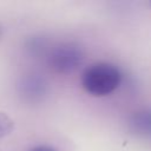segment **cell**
Returning <instances> with one entry per match:
<instances>
[{
	"mask_svg": "<svg viewBox=\"0 0 151 151\" xmlns=\"http://www.w3.org/2000/svg\"><path fill=\"white\" fill-rule=\"evenodd\" d=\"M84 60V51L72 41L61 42L54 46L47 54V64L50 68L59 74H68L74 72Z\"/></svg>",
	"mask_w": 151,
	"mask_h": 151,
	"instance_id": "obj_2",
	"label": "cell"
},
{
	"mask_svg": "<svg viewBox=\"0 0 151 151\" xmlns=\"http://www.w3.org/2000/svg\"><path fill=\"white\" fill-rule=\"evenodd\" d=\"M129 130L143 138H151V110L143 109L133 112L127 122Z\"/></svg>",
	"mask_w": 151,
	"mask_h": 151,
	"instance_id": "obj_4",
	"label": "cell"
},
{
	"mask_svg": "<svg viewBox=\"0 0 151 151\" xmlns=\"http://www.w3.org/2000/svg\"><path fill=\"white\" fill-rule=\"evenodd\" d=\"M20 94L29 101H39L47 93V83L39 74H28L19 84Z\"/></svg>",
	"mask_w": 151,
	"mask_h": 151,
	"instance_id": "obj_3",
	"label": "cell"
},
{
	"mask_svg": "<svg viewBox=\"0 0 151 151\" xmlns=\"http://www.w3.org/2000/svg\"><path fill=\"white\" fill-rule=\"evenodd\" d=\"M27 47L33 54H40V53H44V51L46 48V41L44 39H41L40 37H37V38H33L28 42Z\"/></svg>",
	"mask_w": 151,
	"mask_h": 151,
	"instance_id": "obj_6",
	"label": "cell"
},
{
	"mask_svg": "<svg viewBox=\"0 0 151 151\" xmlns=\"http://www.w3.org/2000/svg\"><path fill=\"white\" fill-rule=\"evenodd\" d=\"M120 81V71L109 63H96L88 66L81 76L84 90L94 97L110 94L119 86Z\"/></svg>",
	"mask_w": 151,
	"mask_h": 151,
	"instance_id": "obj_1",
	"label": "cell"
},
{
	"mask_svg": "<svg viewBox=\"0 0 151 151\" xmlns=\"http://www.w3.org/2000/svg\"><path fill=\"white\" fill-rule=\"evenodd\" d=\"M14 129V123L13 120L6 114L0 112V138H4L8 136Z\"/></svg>",
	"mask_w": 151,
	"mask_h": 151,
	"instance_id": "obj_5",
	"label": "cell"
},
{
	"mask_svg": "<svg viewBox=\"0 0 151 151\" xmlns=\"http://www.w3.org/2000/svg\"><path fill=\"white\" fill-rule=\"evenodd\" d=\"M31 151H55L53 147L51 146H46V145H40V146H35L33 147Z\"/></svg>",
	"mask_w": 151,
	"mask_h": 151,
	"instance_id": "obj_7",
	"label": "cell"
},
{
	"mask_svg": "<svg viewBox=\"0 0 151 151\" xmlns=\"http://www.w3.org/2000/svg\"><path fill=\"white\" fill-rule=\"evenodd\" d=\"M0 34H1V27H0Z\"/></svg>",
	"mask_w": 151,
	"mask_h": 151,
	"instance_id": "obj_8",
	"label": "cell"
}]
</instances>
